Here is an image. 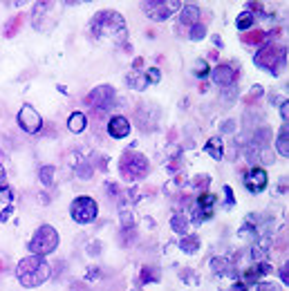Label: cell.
<instances>
[{
  "mask_svg": "<svg viewBox=\"0 0 289 291\" xmlns=\"http://www.w3.org/2000/svg\"><path fill=\"white\" fill-rule=\"evenodd\" d=\"M90 34L96 40H112V43H123L128 40V29L126 20L119 11L112 9H103L99 11L90 22Z\"/></svg>",
  "mask_w": 289,
  "mask_h": 291,
  "instance_id": "1",
  "label": "cell"
},
{
  "mask_svg": "<svg viewBox=\"0 0 289 291\" xmlns=\"http://www.w3.org/2000/svg\"><path fill=\"white\" fill-rule=\"evenodd\" d=\"M253 61H256V65L262 67V70L271 72V74H280L283 67L287 65V49H285L283 45L269 43V45H265V47L258 49V54H256Z\"/></svg>",
  "mask_w": 289,
  "mask_h": 291,
  "instance_id": "2",
  "label": "cell"
},
{
  "mask_svg": "<svg viewBox=\"0 0 289 291\" xmlns=\"http://www.w3.org/2000/svg\"><path fill=\"white\" fill-rule=\"evenodd\" d=\"M150 170V164L141 152L137 150H128L123 152L121 157V175L126 177V182H139L148 175Z\"/></svg>",
  "mask_w": 289,
  "mask_h": 291,
  "instance_id": "3",
  "label": "cell"
},
{
  "mask_svg": "<svg viewBox=\"0 0 289 291\" xmlns=\"http://www.w3.org/2000/svg\"><path fill=\"white\" fill-rule=\"evenodd\" d=\"M59 246V233L54 231L52 226H41L36 233H34V237L29 240V251H32V255H47L52 253V251Z\"/></svg>",
  "mask_w": 289,
  "mask_h": 291,
  "instance_id": "4",
  "label": "cell"
},
{
  "mask_svg": "<svg viewBox=\"0 0 289 291\" xmlns=\"http://www.w3.org/2000/svg\"><path fill=\"white\" fill-rule=\"evenodd\" d=\"M182 7H184V2H180V0H144L141 2L144 13L153 20H166L175 11H182Z\"/></svg>",
  "mask_w": 289,
  "mask_h": 291,
  "instance_id": "5",
  "label": "cell"
},
{
  "mask_svg": "<svg viewBox=\"0 0 289 291\" xmlns=\"http://www.w3.org/2000/svg\"><path fill=\"white\" fill-rule=\"evenodd\" d=\"M70 213H72V219L77 224H90V222H95V219H96L99 206H96V201L92 199V197L81 195V197H77V199L72 201Z\"/></svg>",
  "mask_w": 289,
  "mask_h": 291,
  "instance_id": "6",
  "label": "cell"
},
{
  "mask_svg": "<svg viewBox=\"0 0 289 291\" xmlns=\"http://www.w3.org/2000/svg\"><path fill=\"white\" fill-rule=\"evenodd\" d=\"M135 119H137V125H139L141 130L153 132V130H157V125H159L162 112H159V107L155 105V103H144V105L137 107Z\"/></svg>",
  "mask_w": 289,
  "mask_h": 291,
  "instance_id": "7",
  "label": "cell"
},
{
  "mask_svg": "<svg viewBox=\"0 0 289 291\" xmlns=\"http://www.w3.org/2000/svg\"><path fill=\"white\" fill-rule=\"evenodd\" d=\"M86 103L99 112L108 110L114 103V88L112 85H96V88L86 97Z\"/></svg>",
  "mask_w": 289,
  "mask_h": 291,
  "instance_id": "8",
  "label": "cell"
},
{
  "mask_svg": "<svg viewBox=\"0 0 289 291\" xmlns=\"http://www.w3.org/2000/svg\"><path fill=\"white\" fill-rule=\"evenodd\" d=\"M18 125L27 134H36V132H41V128H43V119L29 103H25L18 112Z\"/></svg>",
  "mask_w": 289,
  "mask_h": 291,
  "instance_id": "9",
  "label": "cell"
},
{
  "mask_svg": "<svg viewBox=\"0 0 289 291\" xmlns=\"http://www.w3.org/2000/svg\"><path fill=\"white\" fill-rule=\"evenodd\" d=\"M50 276H52V267L45 262V260H43V262H41V267H38L36 271H32V273H25V276H20V285H23V287H27V289H32V287L43 285V282H45Z\"/></svg>",
  "mask_w": 289,
  "mask_h": 291,
  "instance_id": "10",
  "label": "cell"
},
{
  "mask_svg": "<svg viewBox=\"0 0 289 291\" xmlns=\"http://www.w3.org/2000/svg\"><path fill=\"white\" fill-rule=\"evenodd\" d=\"M213 83H217L220 88H229V85H235V70L231 65H217L215 70L211 72Z\"/></svg>",
  "mask_w": 289,
  "mask_h": 291,
  "instance_id": "11",
  "label": "cell"
},
{
  "mask_svg": "<svg viewBox=\"0 0 289 291\" xmlns=\"http://www.w3.org/2000/svg\"><path fill=\"white\" fill-rule=\"evenodd\" d=\"M244 184H247V188L251 193H260V191H265V186H267V173H265V168H251L247 173V177H244Z\"/></svg>",
  "mask_w": 289,
  "mask_h": 291,
  "instance_id": "12",
  "label": "cell"
},
{
  "mask_svg": "<svg viewBox=\"0 0 289 291\" xmlns=\"http://www.w3.org/2000/svg\"><path fill=\"white\" fill-rule=\"evenodd\" d=\"M108 134L110 137H114V139L128 137V134H130V121H128L126 116H121V114L112 116V119L108 121Z\"/></svg>",
  "mask_w": 289,
  "mask_h": 291,
  "instance_id": "13",
  "label": "cell"
},
{
  "mask_svg": "<svg viewBox=\"0 0 289 291\" xmlns=\"http://www.w3.org/2000/svg\"><path fill=\"white\" fill-rule=\"evenodd\" d=\"M211 269L217 276H235V264L229 258H213L211 260Z\"/></svg>",
  "mask_w": 289,
  "mask_h": 291,
  "instance_id": "14",
  "label": "cell"
},
{
  "mask_svg": "<svg viewBox=\"0 0 289 291\" xmlns=\"http://www.w3.org/2000/svg\"><path fill=\"white\" fill-rule=\"evenodd\" d=\"M180 22H184V25H197L199 22V7L197 4H184L180 11Z\"/></svg>",
  "mask_w": 289,
  "mask_h": 291,
  "instance_id": "15",
  "label": "cell"
},
{
  "mask_svg": "<svg viewBox=\"0 0 289 291\" xmlns=\"http://www.w3.org/2000/svg\"><path fill=\"white\" fill-rule=\"evenodd\" d=\"M41 262H43V258H41V255H27V258H25V260H20V262H18V269H16L18 278H20V276H25V273L36 271V269L41 267Z\"/></svg>",
  "mask_w": 289,
  "mask_h": 291,
  "instance_id": "16",
  "label": "cell"
},
{
  "mask_svg": "<svg viewBox=\"0 0 289 291\" xmlns=\"http://www.w3.org/2000/svg\"><path fill=\"white\" fill-rule=\"evenodd\" d=\"M86 125H88V116L83 114V112H72V114H70V119H68L70 132L81 134L83 130H86Z\"/></svg>",
  "mask_w": 289,
  "mask_h": 291,
  "instance_id": "17",
  "label": "cell"
},
{
  "mask_svg": "<svg viewBox=\"0 0 289 291\" xmlns=\"http://www.w3.org/2000/svg\"><path fill=\"white\" fill-rule=\"evenodd\" d=\"M126 83H128V88H132V90H146V85H148V79H146V74L137 72V67H135V70L128 72Z\"/></svg>",
  "mask_w": 289,
  "mask_h": 291,
  "instance_id": "18",
  "label": "cell"
},
{
  "mask_svg": "<svg viewBox=\"0 0 289 291\" xmlns=\"http://www.w3.org/2000/svg\"><path fill=\"white\" fill-rule=\"evenodd\" d=\"M276 150H278V155L289 157V125L280 128V134L276 139Z\"/></svg>",
  "mask_w": 289,
  "mask_h": 291,
  "instance_id": "19",
  "label": "cell"
},
{
  "mask_svg": "<svg viewBox=\"0 0 289 291\" xmlns=\"http://www.w3.org/2000/svg\"><path fill=\"white\" fill-rule=\"evenodd\" d=\"M206 152L213 157L215 161L222 159V155H224V146H222V139L220 137H211L206 141Z\"/></svg>",
  "mask_w": 289,
  "mask_h": 291,
  "instance_id": "20",
  "label": "cell"
},
{
  "mask_svg": "<svg viewBox=\"0 0 289 291\" xmlns=\"http://www.w3.org/2000/svg\"><path fill=\"white\" fill-rule=\"evenodd\" d=\"M180 249L184 251V253H197L199 237L197 235H189V233H186L184 237H180Z\"/></svg>",
  "mask_w": 289,
  "mask_h": 291,
  "instance_id": "21",
  "label": "cell"
},
{
  "mask_svg": "<svg viewBox=\"0 0 289 291\" xmlns=\"http://www.w3.org/2000/svg\"><path fill=\"white\" fill-rule=\"evenodd\" d=\"M171 226H173V231H175V233L186 235V233H189V219H186L182 213H175L171 217Z\"/></svg>",
  "mask_w": 289,
  "mask_h": 291,
  "instance_id": "22",
  "label": "cell"
},
{
  "mask_svg": "<svg viewBox=\"0 0 289 291\" xmlns=\"http://www.w3.org/2000/svg\"><path fill=\"white\" fill-rule=\"evenodd\" d=\"M253 20H256V16H253L251 11H247V9H244L242 13H238V18H235V25H238V29H249V27L253 25Z\"/></svg>",
  "mask_w": 289,
  "mask_h": 291,
  "instance_id": "23",
  "label": "cell"
},
{
  "mask_svg": "<svg viewBox=\"0 0 289 291\" xmlns=\"http://www.w3.org/2000/svg\"><path fill=\"white\" fill-rule=\"evenodd\" d=\"M20 25H23V16H14V18H9V20H7V25H5V36H7V38L16 36V31L20 29Z\"/></svg>",
  "mask_w": 289,
  "mask_h": 291,
  "instance_id": "24",
  "label": "cell"
},
{
  "mask_svg": "<svg viewBox=\"0 0 289 291\" xmlns=\"http://www.w3.org/2000/svg\"><path fill=\"white\" fill-rule=\"evenodd\" d=\"M235 98H238V90H235V85H229V88H222L220 101L224 103V105H231V103H235Z\"/></svg>",
  "mask_w": 289,
  "mask_h": 291,
  "instance_id": "25",
  "label": "cell"
},
{
  "mask_svg": "<svg viewBox=\"0 0 289 291\" xmlns=\"http://www.w3.org/2000/svg\"><path fill=\"white\" fill-rule=\"evenodd\" d=\"M139 280L144 282V285H148V282H157L159 280V271L155 267H144V269H141Z\"/></svg>",
  "mask_w": 289,
  "mask_h": 291,
  "instance_id": "26",
  "label": "cell"
},
{
  "mask_svg": "<svg viewBox=\"0 0 289 291\" xmlns=\"http://www.w3.org/2000/svg\"><path fill=\"white\" fill-rule=\"evenodd\" d=\"M38 177H41V182L45 186H52V182H54V166H43L38 170Z\"/></svg>",
  "mask_w": 289,
  "mask_h": 291,
  "instance_id": "27",
  "label": "cell"
},
{
  "mask_svg": "<svg viewBox=\"0 0 289 291\" xmlns=\"http://www.w3.org/2000/svg\"><path fill=\"white\" fill-rule=\"evenodd\" d=\"M265 38H267V34L262 29H253V31H249V34L242 36L244 43H262Z\"/></svg>",
  "mask_w": 289,
  "mask_h": 291,
  "instance_id": "28",
  "label": "cell"
},
{
  "mask_svg": "<svg viewBox=\"0 0 289 291\" xmlns=\"http://www.w3.org/2000/svg\"><path fill=\"white\" fill-rule=\"evenodd\" d=\"M238 237H242V240H251V242H256V237H258L256 226H249V224H244V226L238 231Z\"/></svg>",
  "mask_w": 289,
  "mask_h": 291,
  "instance_id": "29",
  "label": "cell"
},
{
  "mask_svg": "<svg viewBox=\"0 0 289 291\" xmlns=\"http://www.w3.org/2000/svg\"><path fill=\"white\" fill-rule=\"evenodd\" d=\"M74 173H77L81 179H90V177H92V166H88V164H77V166H74Z\"/></svg>",
  "mask_w": 289,
  "mask_h": 291,
  "instance_id": "30",
  "label": "cell"
},
{
  "mask_svg": "<svg viewBox=\"0 0 289 291\" xmlns=\"http://www.w3.org/2000/svg\"><path fill=\"white\" fill-rule=\"evenodd\" d=\"M135 235H137L135 226H132V228H123V231H121V244L130 246L132 242H135Z\"/></svg>",
  "mask_w": 289,
  "mask_h": 291,
  "instance_id": "31",
  "label": "cell"
},
{
  "mask_svg": "<svg viewBox=\"0 0 289 291\" xmlns=\"http://www.w3.org/2000/svg\"><path fill=\"white\" fill-rule=\"evenodd\" d=\"M180 276H182V280H184L186 285H197V282H199L197 273H195V271H191V269H184V271H182Z\"/></svg>",
  "mask_w": 289,
  "mask_h": 291,
  "instance_id": "32",
  "label": "cell"
},
{
  "mask_svg": "<svg viewBox=\"0 0 289 291\" xmlns=\"http://www.w3.org/2000/svg\"><path fill=\"white\" fill-rule=\"evenodd\" d=\"M204 34H206V27H204L202 22H197V25L191 27V38H193V40H202Z\"/></svg>",
  "mask_w": 289,
  "mask_h": 291,
  "instance_id": "33",
  "label": "cell"
},
{
  "mask_svg": "<svg viewBox=\"0 0 289 291\" xmlns=\"http://www.w3.org/2000/svg\"><path fill=\"white\" fill-rule=\"evenodd\" d=\"M262 92H265V90H262V85H253V88L249 90V94H247V103L258 101V98L262 97Z\"/></svg>",
  "mask_w": 289,
  "mask_h": 291,
  "instance_id": "34",
  "label": "cell"
},
{
  "mask_svg": "<svg viewBox=\"0 0 289 291\" xmlns=\"http://www.w3.org/2000/svg\"><path fill=\"white\" fill-rule=\"evenodd\" d=\"M121 226L123 228H132V226H135V217H132L130 210H123L121 208Z\"/></svg>",
  "mask_w": 289,
  "mask_h": 291,
  "instance_id": "35",
  "label": "cell"
},
{
  "mask_svg": "<svg viewBox=\"0 0 289 291\" xmlns=\"http://www.w3.org/2000/svg\"><path fill=\"white\" fill-rule=\"evenodd\" d=\"M235 128H238V123H235L233 119H226L224 123L220 125V130H222V132H226V134H233V132H235Z\"/></svg>",
  "mask_w": 289,
  "mask_h": 291,
  "instance_id": "36",
  "label": "cell"
},
{
  "mask_svg": "<svg viewBox=\"0 0 289 291\" xmlns=\"http://www.w3.org/2000/svg\"><path fill=\"white\" fill-rule=\"evenodd\" d=\"M146 79H148V83H157V81L162 79V72H159L157 67H150V70L146 72Z\"/></svg>",
  "mask_w": 289,
  "mask_h": 291,
  "instance_id": "37",
  "label": "cell"
},
{
  "mask_svg": "<svg viewBox=\"0 0 289 291\" xmlns=\"http://www.w3.org/2000/svg\"><path fill=\"white\" fill-rule=\"evenodd\" d=\"M256 291H280V289L276 285H271V282H258Z\"/></svg>",
  "mask_w": 289,
  "mask_h": 291,
  "instance_id": "38",
  "label": "cell"
},
{
  "mask_svg": "<svg viewBox=\"0 0 289 291\" xmlns=\"http://www.w3.org/2000/svg\"><path fill=\"white\" fill-rule=\"evenodd\" d=\"M208 182H211V179H208V175H199V177H195V179H193V186H195V188H197V186H199V188H204Z\"/></svg>",
  "mask_w": 289,
  "mask_h": 291,
  "instance_id": "39",
  "label": "cell"
},
{
  "mask_svg": "<svg viewBox=\"0 0 289 291\" xmlns=\"http://www.w3.org/2000/svg\"><path fill=\"white\" fill-rule=\"evenodd\" d=\"M195 74H199V76H206V74H208V65H206V61H199L197 65H195Z\"/></svg>",
  "mask_w": 289,
  "mask_h": 291,
  "instance_id": "40",
  "label": "cell"
},
{
  "mask_svg": "<svg viewBox=\"0 0 289 291\" xmlns=\"http://www.w3.org/2000/svg\"><path fill=\"white\" fill-rule=\"evenodd\" d=\"M278 273H280V280H283V282H285V285H289V262H287V264H285V267H283V269H280V271H278Z\"/></svg>",
  "mask_w": 289,
  "mask_h": 291,
  "instance_id": "41",
  "label": "cell"
},
{
  "mask_svg": "<svg viewBox=\"0 0 289 291\" xmlns=\"http://www.w3.org/2000/svg\"><path fill=\"white\" fill-rule=\"evenodd\" d=\"M280 116H283V121L289 119V101H283V103H280Z\"/></svg>",
  "mask_w": 289,
  "mask_h": 291,
  "instance_id": "42",
  "label": "cell"
},
{
  "mask_svg": "<svg viewBox=\"0 0 289 291\" xmlns=\"http://www.w3.org/2000/svg\"><path fill=\"white\" fill-rule=\"evenodd\" d=\"M101 276V269H96V267H92V269H88V273H86V278L88 280H96V278Z\"/></svg>",
  "mask_w": 289,
  "mask_h": 291,
  "instance_id": "43",
  "label": "cell"
},
{
  "mask_svg": "<svg viewBox=\"0 0 289 291\" xmlns=\"http://www.w3.org/2000/svg\"><path fill=\"white\" fill-rule=\"evenodd\" d=\"M11 213H14V206H7V208L5 210H2V213H0V222H7V219H9L11 217Z\"/></svg>",
  "mask_w": 289,
  "mask_h": 291,
  "instance_id": "44",
  "label": "cell"
},
{
  "mask_svg": "<svg viewBox=\"0 0 289 291\" xmlns=\"http://www.w3.org/2000/svg\"><path fill=\"white\" fill-rule=\"evenodd\" d=\"M99 251H101V244H99V242H92V244H88V253L99 255Z\"/></svg>",
  "mask_w": 289,
  "mask_h": 291,
  "instance_id": "45",
  "label": "cell"
},
{
  "mask_svg": "<svg viewBox=\"0 0 289 291\" xmlns=\"http://www.w3.org/2000/svg\"><path fill=\"white\" fill-rule=\"evenodd\" d=\"M224 197H226V204H229V206L235 201V197H233V191H231L229 186H224Z\"/></svg>",
  "mask_w": 289,
  "mask_h": 291,
  "instance_id": "46",
  "label": "cell"
},
{
  "mask_svg": "<svg viewBox=\"0 0 289 291\" xmlns=\"http://www.w3.org/2000/svg\"><path fill=\"white\" fill-rule=\"evenodd\" d=\"M229 291H247V285H244V282H235Z\"/></svg>",
  "mask_w": 289,
  "mask_h": 291,
  "instance_id": "47",
  "label": "cell"
},
{
  "mask_svg": "<svg viewBox=\"0 0 289 291\" xmlns=\"http://www.w3.org/2000/svg\"><path fill=\"white\" fill-rule=\"evenodd\" d=\"M105 193H110V195H117V193H119V188L114 186V184H108V186H105Z\"/></svg>",
  "mask_w": 289,
  "mask_h": 291,
  "instance_id": "48",
  "label": "cell"
},
{
  "mask_svg": "<svg viewBox=\"0 0 289 291\" xmlns=\"http://www.w3.org/2000/svg\"><path fill=\"white\" fill-rule=\"evenodd\" d=\"M177 164H180V159H171V164H168V170H177V168H180Z\"/></svg>",
  "mask_w": 289,
  "mask_h": 291,
  "instance_id": "49",
  "label": "cell"
}]
</instances>
